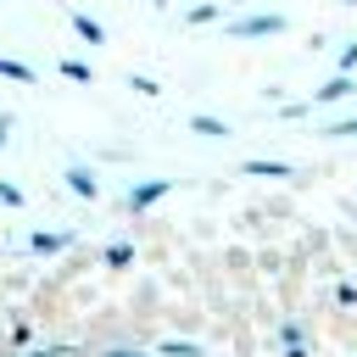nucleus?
I'll return each mask as SVG.
<instances>
[{
	"label": "nucleus",
	"mask_w": 357,
	"mask_h": 357,
	"mask_svg": "<svg viewBox=\"0 0 357 357\" xmlns=\"http://www.w3.org/2000/svg\"><path fill=\"white\" fill-rule=\"evenodd\" d=\"M290 22L279 11H257V17H234L229 22V39H268V33H284Z\"/></svg>",
	"instance_id": "f257e3e1"
},
{
	"label": "nucleus",
	"mask_w": 357,
	"mask_h": 357,
	"mask_svg": "<svg viewBox=\"0 0 357 357\" xmlns=\"http://www.w3.org/2000/svg\"><path fill=\"white\" fill-rule=\"evenodd\" d=\"M173 184H178V178H145V184H134V190L123 195V206H128V212H145V206H156Z\"/></svg>",
	"instance_id": "f03ea898"
},
{
	"label": "nucleus",
	"mask_w": 357,
	"mask_h": 357,
	"mask_svg": "<svg viewBox=\"0 0 357 357\" xmlns=\"http://www.w3.org/2000/svg\"><path fill=\"white\" fill-rule=\"evenodd\" d=\"M67 190H73V195H84V201H100V178H95V167L73 162V167H67Z\"/></svg>",
	"instance_id": "7ed1b4c3"
},
{
	"label": "nucleus",
	"mask_w": 357,
	"mask_h": 357,
	"mask_svg": "<svg viewBox=\"0 0 357 357\" xmlns=\"http://www.w3.org/2000/svg\"><path fill=\"white\" fill-rule=\"evenodd\" d=\"M351 89H357V84H351V73H335L324 89H312V100H307V106H335V100H346Z\"/></svg>",
	"instance_id": "20e7f679"
},
{
	"label": "nucleus",
	"mask_w": 357,
	"mask_h": 357,
	"mask_svg": "<svg viewBox=\"0 0 357 357\" xmlns=\"http://www.w3.org/2000/svg\"><path fill=\"white\" fill-rule=\"evenodd\" d=\"M67 22H73V33H78L84 45H106V28H100L89 11H67Z\"/></svg>",
	"instance_id": "39448f33"
},
{
	"label": "nucleus",
	"mask_w": 357,
	"mask_h": 357,
	"mask_svg": "<svg viewBox=\"0 0 357 357\" xmlns=\"http://www.w3.org/2000/svg\"><path fill=\"white\" fill-rule=\"evenodd\" d=\"M190 134H201V139H229V123L212 117V112H195V117H190Z\"/></svg>",
	"instance_id": "423d86ee"
},
{
	"label": "nucleus",
	"mask_w": 357,
	"mask_h": 357,
	"mask_svg": "<svg viewBox=\"0 0 357 357\" xmlns=\"http://www.w3.org/2000/svg\"><path fill=\"white\" fill-rule=\"evenodd\" d=\"M73 240H78L73 229H56V234H45V229H39V234H33V251H39V257H56V251H67Z\"/></svg>",
	"instance_id": "0eeeda50"
},
{
	"label": "nucleus",
	"mask_w": 357,
	"mask_h": 357,
	"mask_svg": "<svg viewBox=\"0 0 357 357\" xmlns=\"http://www.w3.org/2000/svg\"><path fill=\"white\" fill-rule=\"evenodd\" d=\"M0 78H11V84H28V89L39 84V73H33L28 61H17V56H0Z\"/></svg>",
	"instance_id": "6e6552de"
},
{
	"label": "nucleus",
	"mask_w": 357,
	"mask_h": 357,
	"mask_svg": "<svg viewBox=\"0 0 357 357\" xmlns=\"http://www.w3.org/2000/svg\"><path fill=\"white\" fill-rule=\"evenodd\" d=\"M245 173H251V178H296V167H290V162H262V156H257V162H245Z\"/></svg>",
	"instance_id": "1a4fd4ad"
},
{
	"label": "nucleus",
	"mask_w": 357,
	"mask_h": 357,
	"mask_svg": "<svg viewBox=\"0 0 357 357\" xmlns=\"http://www.w3.org/2000/svg\"><path fill=\"white\" fill-rule=\"evenodd\" d=\"M61 78H67V84H95V67L78 61V56H61Z\"/></svg>",
	"instance_id": "9d476101"
},
{
	"label": "nucleus",
	"mask_w": 357,
	"mask_h": 357,
	"mask_svg": "<svg viewBox=\"0 0 357 357\" xmlns=\"http://www.w3.org/2000/svg\"><path fill=\"white\" fill-rule=\"evenodd\" d=\"M212 17H223V6H218V0H201V6H190V11H184V22H212Z\"/></svg>",
	"instance_id": "9b49d317"
},
{
	"label": "nucleus",
	"mask_w": 357,
	"mask_h": 357,
	"mask_svg": "<svg viewBox=\"0 0 357 357\" xmlns=\"http://www.w3.org/2000/svg\"><path fill=\"white\" fill-rule=\"evenodd\" d=\"M128 89H134V95H145V100H156V95H162V84H156V78H145V73H128Z\"/></svg>",
	"instance_id": "f8f14e48"
},
{
	"label": "nucleus",
	"mask_w": 357,
	"mask_h": 357,
	"mask_svg": "<svg viewBox=\"0 0 357 357\" xmlns=\"http://www.w3.org/2000/svg\"><path fill=\"white\" fill-rule=\"evenodd\" d=\"M28 195H22V184H11V178H0V206H22Z\"/></svg>",
	"instance_id": "ddd939ff"
},
{
	"label": "nucleus",
	"mask_w": 357,
	"mask_h": 357,
	"mask_svg": "<svg viewBox=\"0 0 357 357\" xmlns=\"http://www.w3.org/2000/svg\"><path fill=\"white\" fill-rule=\"evenodd\" d=\"M162 357H201V346H190V340L184 346H162Z\"/></svg>",
	"instance_id": "4468645a"
},
{
	"label": "nucleus",
	"mask_w": 357,
	"mask_h": 357,
	"mask_svg": "<svg viewBox=\"0 0 357 357\" xmlns=\"http://www.w3.org/2000/svg\"><path fill=\"white\" fill-rule=\"evenodd\" d=\"M351 67H357V45H346V50H340V61H335V73H351Z\"/></svg>",
	"instance_id": "2eb2a0df"
},
{
	"label": "nucleus",
	"mask_w": 357,
	"mask_h": 357,
	"mask_svg": "<svg viewBox=\"0 0 357 357\" xmlns=\"http://www.w3.org/2000/svg\"><path fill=\"white\" fill-rule=\"evenodd\" d=\"M100 357H151V351H134V346H112V351H100Z\"/></svg>",
	"instance_id": "dca6fc26"
},
{
	"label": "nucleus",
	"mask_w": 357,
	"mask_h": 357,
	"mask_svg": "<svg viewBox=\"0 0 357 357\" xmlns=\"http://www.w3.org/2000/svg\"><path fill=\"white\" fill-rule=\"evenodd\" d=\"M28 357H61V346H45V351H28Z\"/></svg>",
	"instance_id": "f3484780"
},
{
	"label": "nucleus",
	"mask_w": 357,
	"mask_h": 357,
	"mask_svg": "<svg viewBox=\"0 0 357 357\" xmlns=\"http://www.w3.org/2000/svg\"><path fill=\"white\" fill-rule=\"evenodd\" d=\"M284 357H312V351H307V346H290V351H284Z\"/></svg>",
	"instance_id": "a211bd4d"
},
{
	"label": "nucleus",
	"mask_w": 357,
	"mask_h": 357,
	"mask_svg": "<svg viewBox=\"0 0 357 357\" xmlns=\"http://www.w3.org/2000/svg\"><path fill=\"white\" fill-rule=\"evenodd\" d=\"M346 6H357V0H346Z\"/></svg>",
	"instance_id": "6ab92c4d"
}]
</instances>
